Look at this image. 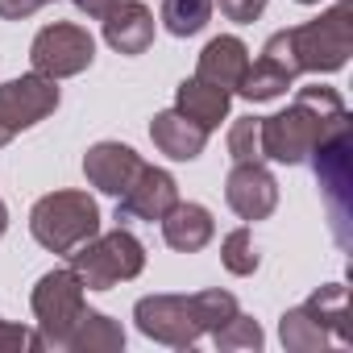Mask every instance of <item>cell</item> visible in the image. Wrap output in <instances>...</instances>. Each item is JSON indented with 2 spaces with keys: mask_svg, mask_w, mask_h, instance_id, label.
I'll list each match as a JSON object with an SVG mask.
<instances>
[{
  "mask_svg": "<svg viewBox=\"0 0 353 353\" xmlns=\"http://www.w3.org/2000/svg\"><path fill=\"white\" fill-rule=\"evenodd\" d=\"M349 125V108L332 88H299L295 104L262 117V154L283 162V166H299L328 133Z\"/></svg>",
  "mask_w": 353,
  "mask_h": 353,
  "instance_id": "6da1fadb",
  "label": "cell"
},
{
  "mask_svg": "<svg viewBox=\"0 0 353 353\" xmlns=\"http://www.w3.org/2000/svg\"><path fill=\"white\" fill-rule=\"evenodd\" d=\"M353 54V9L349 5H336L328 13H320L316 21L307 26H295V30H279L262 59L279 63L283 71L291 75H328V71H341Z\"/></svg>",
  "mask_w": 353,
  "mask_h": 353,
  "instance_id": "7a4b0ae2",
  "label": "cell"
},
{
  "mask_svg": "<svg viewBox=\"0 0 353 353\" xmlns=\"http://www.w3.org/2000/svg\"><path fill=\"white\" fill-rule=\"evenodd\" d=\"M30 233L50 254H71L100 233V208L88 192H50L30 212Z\"/></svg>",
  "mask_w": 353,
  "mask_h": 353,
  "instance_id": "3957f363",
  "label": "cell"
},
{
  "mask_svg": "<svg viewBox=\"0 0 353 353\" xmlns=\"http://www.w3.org/2000/svg\"><path fill=\"white\" fill-rule=\"evenodd\" d=\"M71 270L79 274L83 291H112L117 283H129L141 274L145 266V245L129 233V229H112V233H96L83 245H75L71 254Z\"/></svg>",
  "mask_w": 353,
  "mask_h": 353,
  "instance_id": "277c9868",
  "label": "cell"
},
{
  "mask_svg": "<svg viewBox=\"0 0 353 353\" xmlns=\"http://www.w3.org/2000/svg\"><path fill=\"white\" fill-rule=\"evenodd\" d=\"M34 316H38V336H42V349H67V336L83 312V283L71 266L63 270H50L38 279L34 295Z\"/></svg>",
  "mask_w": 353,
  "mask_h": 353,
  "instance_id": "5b68a950",
  "label": "cell"
},
{
  "mask_svg": "<svg viewBox=\"0 0 353 353\" xmlns=\"http://www.w3.org/2000/svg\"><path fill=\"white\" fill-rule=\"evenodd\" d=\"M137 328L170 349H192L204 336V320L196 307V295H145L133 307Z\"/></svg>",
  "mask_w": 353,
  "mask_h": 353,
  "instance_id": "8992f818",
  "label": "cell"
},
{
  "mask_svg": "<svg viewBox=\"0 0 353 353\" xmlns=\"http://www.w3.org/2000/svg\"><path fill=\"white\" fill-rule=\"evenodd\" d=\"M92 59H96L92 34L83 26H71V21H54V26L38 30L34 46H30V63L46 79H71V75L88 71Z\"/></svg>",
  "mask_w": 353,
  "mask_h": 353,
  "instance_id": "52a82bcc",
  "label": "cell"
},
{
  "mask_svg": "<svg viewBox=\"0 0 353 353\" xmlns=\"http://www.w3.org/2000/svg\"><path fill=\"white\" fill-rule=\"evenodd\" d=\"M54 108H59V79H46V75L34 71V75L0 83V129L9 137L46 121Z\"/></svg>",
  "mask_w": 353,
  "mask_h": 353,
  "instance_id": "ba28073f",
  "label": "cell"
},
{
  "mask_svg": "<svg viewBox=\"0 0 353 353\" xmlns=\"http://www.w3.org/2000/svg\"><path fill=\"white\" fill-rule=\"evenodd\" d=\"M307 158L316 162V179H320V188L328 196V212H332V225H336V241L349 245V233H345V216H349L345 212V192H349V125L336 129V133H328Z\"/></svg>",
  "mask_w": 353,
  "mask_h": 353,
  "instance_id": "9c48e42d",
  "label": "cell"
},
{
  "mask_svg": "<svg viewBox=\"0 0 353 353\" xmlns=\"http://www.w3.org/2000/svg\"><path fill=\"white\" fill-rule=\"evenodd\" d=\"M174 204H179V183L162 166H141L137 179L117 196V221H162Z\"/></svg>",
  "mask_w": 353,
  "mask_h": 353,
  "instance_id": "30bf717a",
  "label": "cell"
},
{
  "mask_svg": "<svg viewBox=\"0 0 353 353\" xmlns=\"http://www.w3.org/2000/svg\"><path fill=\"white\" fill-rule=\"evenodd\" d=\"M225 204L241 221H266L279 208V183L262 162H237L225 179Z\"/></svg>",
  "mask_w": 353,
  "mask_h": 353,
  "instance_id": "8fae6325",
  "label": "cell"
},
{
  "mask_svg": "<svg viewBox=\"0 0 353 353\" xmlns=\"http://www.w3.org/2000/svg\"><path fill=\"white\" fill-rule=\"evenodd\" d=\"M141 154L133 145H121V141H96L88 154H83V174L88 183L104 196H125V188L137 179L141 170Z\"/></svg>",
  "mask_w": 353,
  "mask_h": 353,
  "instance_id": "7c38bea8",
  "label": "cell"
},
{
  "mask_svg": "<svg viewBox=\"0 0 353 353\" xmlns=\"http://www.w3.org/2000/svg\"><path fill=\"white\" fill-rule=\"evenodd\" d=\"M100 21H104V42L117 54H145L154 42V13L141 0H117Z\"/></svg>",
  "mask_w": 353,
  "mask_h": 353,
  "instance_id": "4fadbf2b",
  "label": "cell"
},
{
  "mask_svg": "<svg viewBox=\"0 0 353 353\" xmlns=\"http://www.w3.org/2000/svg\"><path fill=\"white\" fill-rule=\"evenodd\" d=\"M150 137L158 145V154L174 158V162H192L204 154V141H208V129L196 125L192 117H183L179 108H166V112H154L150 121Z\"/></svg>",
  "mask_w": 353,
  "mask_h": 353,
  "instance_id": "5bb4252c",
  "label": "cell"
},
{
  "mask_svg": "<svg viewBox=\"0 0 353 353\" xmlns=\"http://www.w3.org/2000/svg\"><path fill=\"white\" fill-rule=\"evenodd\" d=\"M245 67H250V46H245L241 38H233V34H221V38H212V42L200 50L196 79L216 83V88H225V92H237Z\"/></svg>",
  "mask_w": 353,
  "mask_h": 353,
  "instance_id": "9a60e30c",
  "label": "cell"
},
{
  "mask_svg": "<svg viewBox=\"0 0 353 353\" xmlns=\"http://www.w3.org/2000/svg\"><path fill=\"white\" fill-rule=\"evenodd\" d=\"M162 237H166V245L170 250H179V254H200L208 241H212V233H216V221H212V212L204 208V204H174L162 221Z\"/></svg>",
  "mask_w": 353,
  "mask_h": 353,
  "instance_id": "2e32d148",
  "label": "cell"
},
{
  "mask_svg": "<svg viewBox=\"0 0 353 353\" xmlns=\"http://www.w3.org/2000/svg\"><path fill=\"white\" fill-rule=\"evenodd\" d=\"M229 104H233V92L216 88V83H204V79H183L179 88H174V108H179L183 117H192L196 125H204L208 133L229 117Z\"/></svg>",
  "mask_w": 353,
  "mask_h": 353,
  "instance_id": "e0dca14e",
  "label": "cell"
},
{
  "mask_svg": "<svg viewBox=\"0 0 353 353\" xmlns=\"http://www.w3.org/2000/svg\"><path fill=\"white\" fill-rule=\"evenodd\" d=\"M67 349L71 353H117V349H125V328L112 316H104L96 307H83L71 336H67Z\"/></svg>",
  "mask_w": 353,
  "mask_h": 353,
  "instance_id": "ac0fdd59",
  "label": "cell"
},
{
  "mask_svg": "<svg viewBox=\"0 0 353 353\" xmlns=\"http://www.w3.org/2000/svg\"><path fill=\"white\" fill-rule=\"evenodd\" d=\"M279 336H283V345H287L291 353H316V349H324V345H336V336L328 332V324H324L307 303L283 312V320H279Z\"/></svg>",
  "mask_w": 353,
  "mask_h": 353,
  "instance_id": "d6986e66",
  "label": "cell"
},
{
  "mask_svg": "<svg viewBox=\"0 0 353 353\" xmlns=\"http://www.w3.org/2000/svg\"><path fill=\"white\" fill-rule=\"evenodd\" d=\"M291 83H295L291 71H283V67L270 63V59H258V63L245 67V75H241V83H237V96H245L250 104H262V100L283 96Z\"/></svg>",
  "mask_w": 353,
  "mask_h": 353,
  "instance_id": "ffe728a7",
  "label": "cell"
},
{
  "mask_svg": "<svg viewBox=\"0 0 353 353\" xmlns=\"http://www.w3.org/2000/svg\"><path fill=\"white\" fill-rule=\"evenodd\" d=\"M212 17V0H162V26L174 38H192L208 26Z\"/></svg>",
  "mask_w": 353,
  "mask_h": 353,
  "instance_id": "44dd1931",
  "label": "cell"
},
{
  "mask_svg": "<svg viewBox=\"0 0 353 353\" xmlns=\"http://www.w3.org/2000/svg\"><path fill=\"white\" fill-rule=\"evenodd\" d=\"M345 303H349V295H345V283H328V287H320L312 299H307V307L328 324V332L336 336V345H345L349 341V324H345Z\"/></svg>",
  "mask_w": 353,
  "mask_h": 353,
  "instance_id": "7402d4cb",
  "label": "cell"
},
{
  "mask_svg": "<svg viewBox=\"0 0 353 353\" xmlns=\"http://www.w3.org/2000/svg\"><path fill=\"white\" fill-rule=\"evenodd\" d=\"M221 262H225V270L229 274H237V279H245V274H254L258 270V250H254V233L241 225V229H233L225 241H221Z\"/></svg>",
  "mask_w": 353,
  "mask_h": 353,
  "instance_id": "603a6c76",
  "label": "cell"
},
{
  "mask_svg": "<svg viewBox=\"0 0 353 353\" xmlns=\"http://www.w3.org/2000/svg\"><path fill=\"white\" fill-rule=\"evenodd\" d=\"M229 158L233 162H262V117H241L229 129Z\"/></svg>",
  "mask_w": 353,
  "mask_h": 353,
  "instance_id": "cb8c5ba5",
  "label": "cell"
},
{
  "mask_svg": "<svg viewBox=\"0 0 353 353\" xmlns=\"http://www.w3.org/2000/svg\"><path fill=\"white\" fill-rule=\"evenodd\" d=\"M212 336H216V349H221V353L262 349V341H266V336H262V328H258V320H254V316H241V312H237L229 324H221Z\"/></svg>",
  "mask_w": 353,
  "mask_h": 353,
  "instance_id": "d4e9b609",
  "label": "cell"
},
{
  "mask_svg": "<svg viewBox=\"0 0 353 353\" xmlns=\"http://www.w3.org/2000/svg\"><path fill=\"white\" fill-rule=\"evenodd\" d=\"M196 307H200V320H204V332H216L221 324H229L241 307L229 291H200L196 295Z\"/></svg>",
  "mask_w": 353,
  "mask_h": 353,
  "instance_id": "484cf974",
  "label": "cell"
},
{
  "mask_svg": "<svg viewBox=\"0 0 353 353\" xmlns=\"http://www.w3.org/2000/svg\"><path fill=\"white\" fill-rule=\"evenodd\" d=\"M5 349H42V336L30 332L26 324H9V320H0V353Z\"/></svg>",
  "mask_w": 353,
  "mask_h": 353,
  "instance_id": "4316f807",
  "label": "cell"
},
{
  "mask_svg": "<svg viewBox=\"0 0 353 353\" xmlns=\"http://www.w3.org/2000/svg\"><path fill=\"white\" fill-rule=\"evenodd\" d=\"M212 5H221V13H225L229 21H237V26H250V21H258V17H262L266 0H212Z\"/></svg>",
  "mask_w": 353,
  "mask_h": 353,
  "instance_id": "83f0119b",
  "label": "cell"
},
{
  "mask_svg": "<svg viewBox=\"0 0 353 353\" xmlns=\"http://www.w3.org/2000/svg\"><path fill=\"white\" fill-rule=\"evenodd\" d=\"M42 9V0H0V17L5 21H26Z\"/></svg>",
  "mask_w": 353,
  "mask_h": 353,
  "instance_id": "f1b7e54d",
  "label": "cell"
},
{
  "mask_svg": "<svg viewBox=\"0 0 353 353\" xmlns=\"http://www.w3.org/2000/svg\"><path fill=\"white\" fill-rule=\"evenodd\" d=\"M71 5H75L79 13H88V17H96V21H100V17L117 5V0H71Z\"/></svg>",
  "mask_w": 353,
  "mask_h": 353,
  "instance_id": "f546056e",
  "label": "cell"
},
{
  "mask_svg": "<svg viewBox=\"0 0 353 353\" xmlns=\"http://www.w3.org/2000/svg\"><path fill=\"white\" fill-rule=\"evenodd\" d=\"M5 229H9V208L0 204V237H5Z\"/></svg>",
  "mask_w": 353,
  "mask_h": 353,
  "instance_id": "4dcf8cb0",
  "label": "cell"
},
{
  "mask_svg": "<svg viewBox=\"0 0 353 353\" xmlns=\"http://www.w3.org/2000/svg\"><path fill=\"white\" fill-rule=\"evenodd\" d=\"M299 5H320V0H299Z\"/></svg>",
  "mask_w": 353,
  "mask_h": 353,
  "instance_id": "1f68e13d",
  "label": "cell"
},
{
  "mask_svg": "<svg viewBox=\"0 0 353 353\" xmlns=\"http://www.w3.org/2000/svg\"><path fill=\"white\" fill-rule=\"evenodd\" d=\"M42 5H54V0H42Z\"/></svg>",
  "mask_w": 353,
  "mask_h": 353,
  "instance_id": "d6a6232c",
  "label": "cell"
},
{
  "mask_svg": "<svg viewBox=\"0 0 353 353\" xmlns=\"http://www.w3.org/2000/svg\"><path fill=\"white\" fill-rule=\"evenodd\" d=\"M341 5H349V0H341Z\"/></svg>",
  "mask_w": 353,
  "mask_h": 353,
  "instance_id": "836d02e7",
  "label": "cell"
}]
</instances>
